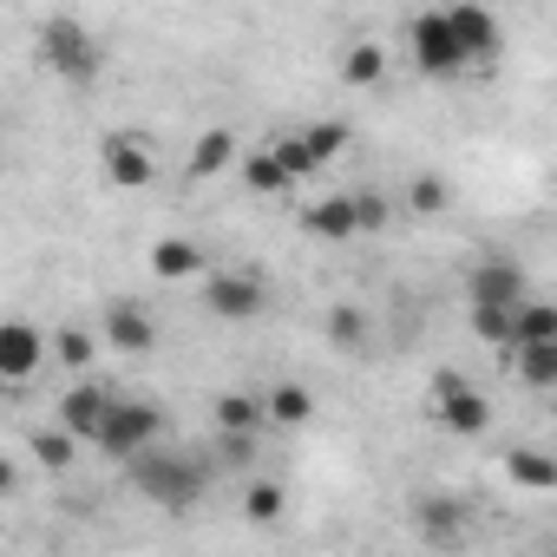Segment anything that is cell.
Returning <instances> with one entry per match:
<instances>
[{
	"label": "cell",
	"instance_id": "obj_33",
	"mask_svg": "<svg viewBox=\"0 0 557 557\" xmlns=\"http://www.w3.org/2000/svg\"><path fill=\"white\" fill-rule=\"evenodd\" d=\"M550 420H557V400H550Z\"/></svg>",
	"mask_w": 557,
	"mask_h": 557
},
{
	"label": "cell",
	"instance_id": "obj_28",
	"mask_svg": "<svg viewBox=\"0 0 557 557\" xmlns=\"http://www.w3.org/2000/svg\"><path fill=\"white\" fill-rule=\"evenodd\" d=\"M283 505H289V492L275 485V479H256V485L243 492V518H249V524H269V518H283Z\"/></svg>",
	"mask_w": 557,
	"mask_h": 557
},
{
	"label": "cell",
	"instance_id": "obj_21",
	"mask_svg": "<svg viewBox=\"0 0 557 557\" xmlns=\"http://www.w3.org/2000/svg\"><path fill=\"white\" fill-rule=\"evenodd\" d=\"M472 335H479L485 348H505V355H511V342H518V309H505V302H472Z\"/></svg>",
	"mask_w": 557,
	"mask_h": 557
},
{
	"label": "cell",
	"instance_id": "obj_29",
	"mask_svg": "<svg viewBox=\"0 0 557 557\" xmlns=\"http://www.w3.org/2000/svg\"><path fill=\"white\" fill-rule=\"evenodd\" d=\"M27 446H34V459H40V466H53V472H60V466H73L79 433H73V426H60V433H34Z\"/></svg>",
	"mask_w": 557,
	"mask_h": 557
},
{
	"label": "cell",
	"instance_id": "obj_1",
	"mask_svg": "<svg viewBox=\"0 0 557 557\" xmlns=\"http://www.w3.org/2000/svg\"><path fill=\"white\" fill-rule=\"evenodd\" d=\"M125 472H132V485H138L151 505H164V511H190V505L203 498V485H210V466H197L190 453H158V446H145L138 459H125Z\"/></svg>",
	"mask_w": 557,
	"mask_h": 557
},
{
	"label": "cell",
	"instance_id": "obj_31",
	"mask_svg": "<svg viewBox=\"0 0 557 557\" xmlns=\"http://www.w3.org/2000/svg\"><path fill=\"white\" fill-rule=\"evenodd\" d=\"M302 138H309V151L329 164V158H342V145H348V125H342V119H322V125H309Z\"/></svg>",
	"mask_w": 557,
	"mask_h": 557
},
{
	"label": "cell",
	"instance_id": "obj_17",
	"mask_svg": "<svg viewBox=\"0 0 557 557\" xmlns=\"http://www.w3.org/2000/svg\"><path fill=\"white\" fill-rule=\"evenodd\" d=\"M151 275L158 283H190V275H203V249L190 236H158L151 243Z\"/></svg>",
	"mask_w": 557,
	"mask_h": 557
},
{
	"label": "cell",
	"instance_id": "obj_2",
	"mask_svg": "<svg viewBox=\"0 0 557 557\" xmlns=\"http://www.w3.org/2000/svg\"><path fill=\"white\" fill-rule=\"evenodd\" d=\"M40 60H47V73L66 79L73 92H86V86L106 73V47H99L73 14H53V21L40 27Z\"/></svg>",
	"mask_w": 557,
	"mask_h": 557
},
{
	"label": "cell",
	"instance_id": "obj_16",
	"mask_svg": "<svg viewBox=\"0 0 557 557\" xmlns=\"http://www.w3.org/2000/svg\"><path fill=\"white\" fill-rule=\"evenodd\" d=\"M413 531L426 544H459L466 537V505H453V498H413Z\"/></svg>",
	"mask_w": 557,
	"mask_h": 557
},
{
	"label": "cell",
	"instance_id": "obj_8",
	"mask_svg": "<svg viewBox=\"0 0 557 557\" xmlns=\"http://www.w3.org/2000/svg\"><path fill=\"white\" fill-rule=\"evenodd\" d=\"M112 407H119V387H112V381H79V387H66V400H60V426H73V433L92 446L99 426L112 420Z\"/></svg>",
	"mask_w": 557,
	"mask_h": 557
},
{
	"label": "cell",
	"instance_id": "obj_27",
	"mask_svg": "<svg viewBox=\"0 0 557 557\" xmlns=\"http://www.w3.org/2000/svg\"><path fill=\"white\" fill-rule=\"evenodd\" d=\"M524 342H557V309L537 302V296L518 302V342H511V348H524Z\"/></svg>",
	"mask_w": 557,
	"mask_h": 557
},
{
	"label": "cell",
	"instance_id": "obj_18",
	"mask_svg": "<svg viewBox=\"0 0 557 557\" xmlns=\"http://www.w3.org/2000/svg\"><path fill=\"white\" fill-rule=\"evenodd\" d=\"M511 374H518V387H531V394H557V342H524V348H511Z\"/></svg>",
	"mask_w": 557,
	"mask_h": 557
},
{
	"label": "cell",
	"instance_id": "obj_25",
	"mask_svg": "<svg viewBox=\"0 0 557 557\" xmlns=\"http://www.w3.org/2000/svg\"><path fill=\"white\" fill-rule=\"evenodd\" d=\"M446 203H453V184H446L440 171H413V177H407V210H413V216H440Z\"/></svg>",
	"mask_w": 557,
	"mask_h": 557
},
{
	"label": "cell",
	"instance_id": "obj_9",
	"mask_svg": "<svg viewBox=\"0 0 557 557\" xmlns=\"http://www.w3.org/2000/svg\"><path fill=\"white\" fill-rule=\"evenodd\" d=\"M466 296H472V302H505V309H518V302L531 296V283H524V269H518L511 256H485V262L466 269Z\"/></svg>",
	"mask_w": 557,
	"mask_h": 557
},
{
	"label": "cell",
	"instance_id": "obj_12",
	"mask_svg": "<svg viewBox=\"0 0 557 557\" xmlns=\"http://www.w3.org/2000/svg\"><path fill=\"white\" fill-rule=\"evenodd\" d=\"M302 230H309L315 243H355V236H361V203H355V190L322 197V203L302 216Z\"/></svg>",
	"mask_w": 557,
	"mask_h": 557
},
{
	"label": "cell",
	"instance_id": "obj_13",
	"mask_svg": "<svg viewBox=\"0 0 557 557\" xmlns=\"http://www.w3.org/2000/svg\"><path fill=\"white\" fill-rule=\"evenodd\" d=\"M446 14H453V27H459V40H466V53H472V66L498 53V40H505V34H498V14L485 8V0H453V8H446Z\"/></svg>",
	"mask_w": 557,
	"mask_h": 557
},
{
	"label": "cell",
	"instance_id": "obj_6",
	"mask_svg": "<svg viewBox=\"0 0 557 557\" xmlns=\"http://www.w3.org/2000/svg\"><path fill=\"white\" fill-rule=\"evenodd\" d=\"M203 309L216 322H256L269 309V289L256 283V275H243V269H210L203 275Z\"/></svg>",
	"mask_w": 557,
	"mask_h": 557
},
{
	"label": "cell",
	"instance_id": "obj_15",
	"mask_svg": "<svg viewBox=\"0 0 557 557\" xmlns=\"http://www.w3.org/2000/svg\"><path fill=\"white\" fill-rule=\"evenodd\" d=\"M210 420H216V433H262V426H269V400H262V394L230 387V394H216Z\"/></svg>",
	"mask_w": 557,
	"mask_h": 557
},
{
	"label": "cell",
	"instance_id": "obj_30",
	"mask_svg": "<svg viewBox=\"0 0 557 557\" xmlns=\"http://www.w3.org/2000/svg\"><path fill=\"white\" fill-rule=\"evenodd\" d=\"M275 151H283V164H289L296 177H315V171H322V158L309 151V138H302V132H283V138H275Z\"/></svg>",
	"mask_w": 557,
	"mask_h": 557
},
{
	"label": "cell",
	"instance_id": "obj_32",
	"mask_svg": "<svg viewBox=\"0 0 557 557\" xmlns=\"http://www.w3.org/2000/svg\"><path fill=\"white\" fill-rule=\"evenodd\" d=\"M355 203H361V230H387V197L381 190H355Z\"/></svg>",
	"mask_w": 557,
	"mask_h": 557
},
{
	"label": "cell",
	"instance_id": "obj_7",
	"mask_svg": "<svg viewBox=\"0 0 557 557\" xmlns=\"http://www.w3.org/2000/svg\"><path fill=\"white\" fill-rule=\"evenodd\" d=\"M99 171H106L112 190H145L158 177V158H151L145 132H106L99 138Z\"/></svg>",
	"mask_w": 557,
	"mask_h": 557
},
{
	"label": "cell",
	"instance_id": "obj_3",
	"mask_svg": "<svg viewBox=\"0 0 557 557\" xmlns=\"http://www.w3.org/2000/svg\"><path fill=\"white\" fill-rule=\"evenodd\" d=\"M407 53H413V66L426 79H459L472 66V53H466V40H459V27H453L446 8H426V14L407 21Z\"/></svg>",
	"mask_w": 557,
	"mask_h": 557
},
{
	"label": "cell",
	"instance_id": "obj_10",
	"mask_svg": "<svg viewBox=\"0 0 557 557\" xmlns=\"http://www.w3.org/2000/svg\"><path fill=\"white\" fill-rule=\"evenodd\" d=\"M47 355H53V335H40L34 322H8V329H0V381H8V387H21Z\"/></svg>",
	"mask_w": 557,
	"mask_h": 557
},
{
	"label": "cell",
	"instance_id": "obj_5",
	"mask_svg": "<svg viewBox=\"0 0 557 557\" xmlns=\"http://www.w3.org/2000/svg\"><path fill=\"white\" fill-rule=\"evenodd\" d=\"M433 413H440V426H446V433H459V440H479V433L492 426L485 394H479L466 374H453V368H440V374H433Z\"/></svg>",
	"mask_w": 557,
	"mask_h": 557
},
{
	"label": "cell",
	"instance_id": "obj_4",
	"mask_svg": "<svg viewBox=\"0 0 557 557\" xmlns=\"http://www.w3.org/2000/svg\"><path fill=\"white\" fill-rule=\"evenodd\" d=\"M158 433H164V413H158L151 400H125V394H119V407H112V420L99 426L92 446H99L106 459H138L145 446H158Z\"/></svg>",
	"mask_w": 557,
	"mask_h": 557
},
{
	"label": "cell",
	"instance_id": "obj_19",
	"mask_svg": "<svg viewBox=\"0 0 557 557\" xmlns=\"http://www.w3.org/2000/svg\"><path fill=\"white\" fill-rule=\"evenodd\" d=\"M505 479L524 492H557V459L537 446H518V453H505Z\"/></svg>",
	"mask_w": 557,
	"mask_h": 557
},
{
	"label": "cell",
	"instance_id": "obj_14",
	"mask_svg": "<svg viewBox=\"0 0 557 557\" xmlns=\"http://www.w3.org/2000/svg\"><path fill=\"white\" fill-rule=\"evenodd\" d=\"M243 184H249L256 197H289L302 177L283 164V151H275V145H262V151H249V158H243Z\"/></svg>",
	"mask_w": 557,
	"mask_h": 557
},
{
	"label": "cell",
	"instance_id": "obj_26",
	"mask_svg": "<svg viewBox=\"0 0 557 557\" xmlns=\"http://www.w3.org/2000/svg\"><path fill=\"white\" fill-rule=\"evenodd\" d=\"M99 348H106V335H92V329H60L53 335V361L60 368H92Z\"/></svg>",
	"mask_w": 557,
	"mask_h": 557
},
{
	"label": "cell",
	"instance_id": "obj_20",
	"mask_svg": "<svg viewBox=\"0 0 557 557\" xmlns=\"http://www.w3.org/2000/svg\"><path fill=\"white\" fill-rule=\"evenodd\" d=\"M269 426H309L315 420V394L302 381H283V387H269Z\"/></svg>",
	"mask_w": 557,
	"mask_h": 557
},
{
	"label": "cell",
	"instance_id": "obj_24",
	"mask_svg": "<svg viewBox=\"0 0 557 557\" xmlns=\"http://www.w3.org/2000/svg\"><path fill=\"white\" fill-rule=\"evenodd\" d=\"M230 158H236V132H223V125H216V132H203V138L190 145V177H216Z\"/></svg>",
	"mask_w": 557,
	"mask_h": 557
},
{
	"label": "cell",
	"instance_id": "obj_11",
	"mask_svg": "<svg viewBox=\"0 0 557 557\" xmlns=\"http://www.w3.org/2000/svg\"><path fill=\"white\" fill-rule=\"evenodd\" d=\"M99 335H106V348H119V355H132V361H138V355H151V348H158V315H145L138 302H112Z\"/></svg>",
	"mask_w": 557,
	"mask_h": 557
},
{
	"label": "cell",
	"instance_id": "obj_23",
	"mask_svg": "<svg viewBox=\"0 0 557 557\" xmlns=\"http://www.w3.org/2000/svg\"><path fill=\"white\" fill-rule=\"evenodd\" d=\"M342 79H348V86H381V79H387V53H381L374 40H355V47L342 53Z\"/></svg>",
	"mask_w": 557,
	"mask_h": 557
},
{
	"label": "cell",
	"instance_id": "obj_22",
	"mask_svg": "<svg viewBox=\"0 0 557 557\" xmlns=\"http://www.w3.org/2000/svg\"><path fill=\"white\" fill-rule=\"evenodd\" d=\"M368 335H374V329H368V315H361L355 302H342V309L329 315V348H335V355H368Z\"/></svg>",
	"mask_w": 557,
	"mask_h": 557
}]
</instances>
